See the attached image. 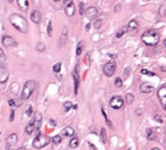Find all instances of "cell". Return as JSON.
<instances>
[{
  "mask_svg": "<svg viewBox=\"0 0 166 150\" xmlns=\"http://www.w3.org/2000/svg\"><path fill=\"white\" fill-rule=\"evenodd\" d=\"M114 85H116L117 88H121L122 86V78H121V77H117V78L114 80Z\"/></svg>",
  "mask_w": 166,
  "mask_h": 150,
  "instance_id": "cell-35",
  "label": "cell"
},
{
  "mask_svg": "<svg viewBox=\"0 0 166 150\" xmlns=\"http://www.w3.org/2000/svg\"><path fill=\"white\" fill-rule=\"evenodd\" d=\"M52 142H53V145H60V143H61V136H55Z\"/></svg>",
  "mask_w": 166,
  "mask_h": 150,
  "instance_id": "cell-31",
  "label": "cell"
},
{
  "mask_svg": "<svg viewBox=\"0 0 166 150\" xmlns=\"http://www.w3.org/2000/svg\"><path fill=\"white\" fill-rule=\"evenodd\" d=\"M14 118H15V110L12 109V110H11V114H9V121H14Z\"/></svg>",
  "mask_w": 166,
  "mask_h": 150,
  "instance_id": "cell-42",
  "label": "cell"
},
{
  "mask_svg": "<svg viewBox=\"0 0 166 150\" xmlns=\"http://www.w3.org/2000/svg\"><path fill=\"white\" fill-rule=\"evenodd\" d=\"M60 70H61V63H56L55 65H53V72L59 73Z\"/></svg>",
  "mask_w": 166,
  "mask_h": 150,
  "instance_id": "cell-34",
  "label": "cell"
},
{
  "mask_svg": "<svg viewBox=\"0 0 166 150\" xmlns=\"http://www.w3.org/2000/svg\"><path fill=\"white\" fill-rule=\"evenodd\" d=\"M48 126H49V128H55V126H56V121H55V120H49Z\"/></svg>",
  "mask_w": 166,
  "mask_h": 150,
  "instance_id": "cell-38",
  "label": "cell"
},
{
  "mask_svg": "<svg viewBox=\"0 0 166 150\" xmlns=\"http://www.w3.org/2000/svg\"><path fill=\"white\" fill-rule=\"evenodd\" d=\"M8 105H9L11 108H14V106H15V101H14V100H8Z\"/></svg>",
  "mask_w": 166,
  "mask_h": 150,
  "instance_id": "cell-43",
  "label": "cell"
},
{
  "mask_svg": "<svg viewBox=\"0 0 166 150\" xmlns=\"http://www.w3.org/2000/svg\"><path fill=\"white\" fill-rule=\"evenodd\" d=\"M80 14L85 15V11H84V3H80Z\"/></svg>",
  "mask_w": 166,
  "mask_h": 150,
  "instance_id": "cell-41",
  "label": "cell"
},
{
  "mask_svg": "<svg viewBox=\"0 0 166 150\" xmlns=\"http://www.w3.org/2000/svg\"><path fill=\"white\" fill-rule=\"evenodd\" d=\"M79 143H80L79 138H77V137H72V140H70V142H69V147L70 149H75V147L79 146Z\"/></svg>",
  "mask_w": 166,
  "mask_h": 150,
  "instance_id": "cell-23",
  "label": "cell"
},
{
  "mask_svg": "<svg viewBox=\"0 0 166 150\" xmlns=\"http://www.w3.org/2000/svg\"><path fill=\"white\" fill-rule=\"evenodd\" d=\"M7 60V57H5V53H4V51L1 48H0V63H4Z\"/></svg>",
  "mask_w": 166,
  "mask_h": 150,
  "instance_id": "cell-36",
  "label": "cell"
},
{
  "mask_svg": "<svg viewBox=\"0 0 166 150\" xmlns=\"http://www.w3.org/2000/svg\"><path fill=\"white\" fill-rule=\"evenodd\" d=\"M73 82H75V93H77L79 92V85H80V77L77 69L73 72Z\"/></svg>",
  "mask_w": 166,
  "mask_h": 150,
  "instance_id": "cell-18",
  "label": "cell"
},
{
  "mask_svg": "<svg viewBox=\"0 0 166 150\" xmlns=\"http://www.w3.org/2000/svg\"><path fill=\"white\" fill-rule=\"evenodd\" d=\"M36 49H37L39 52H44V51H45L44 43H37V45H36Z\"/></svg>",
  "mask_w": 166,
  "mask_h": 150,
  "instance_id": "cell-32",
  "label": "cell"
},
{
  "mask_svg": "<svg viewBox=\"0 0 166 150\" xmlns=\"http://www.w3.org/2000/svg\"><path fill=\"white\" fill-rule=\"evenodd\" d=\"M165 48H166V40H165Z\"/></svg>",
  "mask_w": 166,
  "mask_h": 150,
  "instance_id": "cell-47",
  "label": "cell"
},
{
  "mask_svg": "<svg viewBox=\"0 0 166 150\" xmlns=\"http://www.w3.org/2000/svg\"><path fill=\"white\" fill-rule=\"evenodd\" d=\"M64 11H65V14L68 18H72L73 15H75L76 7H75V3H73L72 0H68V1L64 4Z\"/></svg>",
  "mask_w": 166,
  "mask_h": 150,
  "instance_id": "cell-9",
  "label": "cell"
},
{
  "mask_svg": "<svg viewBox=\"0 0 166 150\" xmlns=\"http://www.w3.org/2000/svg\"><path fill=\"white\" fill-rule=\"evenodd\" d=\"M120 9H121V5H116V7H114V11H116V12L120 11Z\"/></svg>",
  "mask_w": 166,
  "mask_h": 150,
  "instance_id": "cell-44",
  "label": "cell"
},
{
  "mask_svg": "<svg viewBox=\"0 0 166 150\" xmlns=\"http://www.w3.org/2000/svg\"><path fill=\"white\" fill-rule=\"evenodd\" d=\"M72 102H69V101H65L64 102V110H65V112H69L70 109H72Z\"/></svg>",
  "mask_w": 166,
  "mask_h": 150,
  "instance_id": "cell-28",
  "label": "cell"
},
{
  "mask_svg": "<svg viewBox=\"0 0 166 150\" xmlns=\"http://www.w3.org/2000/svg\"><path fill=\"white\" fill-rule=\"evenodd\" d=\"M31 19H32V23H35V24H40V23H41V19H43L41 12L37 11V9L32 11V12H31Z\"/></svg>",
  "mask_w": 166,
  "mask_h": 150,
  "instance_id": "cell-12",
  "label": "cell"
},
{
  "mask_svg": "<svg viewBox=\"0 0 166 150\" xmlns=\"http://www.w3.org/2000/svg\"><path fill=\"white\" fill-rule=\"evenodd\" d=\"M141 40L144 44H146V45L154 47V45H157L159 41V35L156 29H148V31H145L142 33Z\"/></svg>",
  "mask_w": 166,
  "mask_h": 150,
  "instance_id": "cell-2",
  "label": "cell"
},
{
  "mask_svg": "<svg viewBox=\"0 0 166 150\" xmlns=\"http://www.w3.org/2000/svg\"><path fill=\"white\" fill-rule=\"evenodd\" d=\"M101 142L104 143V145H106L108 143V134H106V129H105V128H102V129H101Z\"/></svg>",
  "mask_w": 166,
  "mask_h": 150,
  "instance_id": "cell-22",
  "label": "cell"
},
{
  "mask_svg": "<svg viewBox=\"0 0 166 150\" xmlns=\"http://www.w3.org/2000/svg\"><path fill=\"white\" fill-rule=\"evenodd\" d=\"M158 14H159V16H165L166 15V4H162V5L159 7Z\"/></svg>",
  "mask_w": 166,
  "mask_h": 150,
  "instance_id": "cell-27",
  "label": "cell"
},
{
  "mask_svg": "<svg viewBox=\"0 0 166 150\" xmlns=\"http://www.w3.org/2000/svg\"><path fill=\"white\" fill-rule=\"evenodd\" d=\"M9 21L12 24V27L16 28L19 32H21V33H27L28 32V23L25 20V18H23L21 15L12 14L9 16Z\"/></svg>",
  "mask_w": 166,
  "mask_h": 150,
  "instance_id": "cell-1",
  "label": "cell"
},
{
  "mask_svg": "<svg viewBox=\"0 0 166 150\" xmlns=\"http://www.w3.org/2000/svg\"><path fill=\"white\" fill-rule=\"evenodd\" d=\"M32 114H33V108L29 105V106H27V109H25V116H28V117H32Z\"/></svg>",
  "mask_w": 166,
  "mask_h": 150,
  "instance_id": "cell-30",
  "label": "cell"
},
{
  "mask_svg": "<svg viewBox=\"0 0 166 150\" xmlns=\"http://www.w3.org/2000/svg\"><path fill=\"white\" fill-rule=\"evenodd\" d=\"M146 137H148L149 141H156L157 140V133H156V130H154V128L146 130Z\"/></svg>",
  "mask_w": 166,
  "mask_h": 150,
  "instance_id": "cell-19",
  "label": "cell"
},
{
  "mask_svg": "<svg viewBox=\"0 0 166 150\" xmlns=\"http://www.w3.org/2000/svg\"><path fill=\"white\" fill-rule=\"evenodd\" d=\"M98 15V9H97L96 7H88L87 9H85V16H87L88 19H94Z\"/></svg>",
  "mask_w": 166,
  "mask_h": 150,
  "instance_id": "cell-14",
  "label": "cell"
},
{
  "mask_svg": "<svg viewBox=\"0 0 166 150\" xmlns=\"http://www.w3.org/2000/svg\"><path fill=\"white\" fill-rule=\"evenodd\" d=\"M16 142H18V134H16V133H12V134H9V136L7 137V140H5L7 149H11V147L14 146Z\"/></svg>",
  "mask_w": 166,
  "mask_h": 150,
  "instance_id": "cell-11",
  "label": "cell"
},
{
  "mask_svg": "<svg viewBox=\"0 0 166 150\" xmlns=\"http://www.w3.org/2000/svg\"><path fill=\"white\" fill-rule=\"evenodd\" d=\"M154 120H156V121H158V122H162L163 121L162 117H161L159 114H154Z\"/></svg>",
  "mask_w": 166,
  "mask_h": 150,
  "instance_id": "cell-40",
  "label": "cell"
},
{
  "mask_svg": "<svg viewBox=\"0 0 166 150\" xmlns=\"http://www.w3.org/2000/svg\"><path fill=\"white\" fill-rule=\"evenodd\" d=\"M133 100H134V98H133V94L128 93L126 96H125V101L124 102H126L128 105H130V104H133Z\"/></svg>",
  "mask_w": 166,
  "mask_h": 150,
  "instance_id": "cell-25",
  "label": "cell"
},
{
  "mask_svg": "<svg viewBox=\"0 0 166 150\" xmlns=\"http://www.w3.org/2000/svg\"><path fill=\"white\" fill-rule=\"evenodd\" d=\"M126 29H128L129 32H136L137 29H138V21H137V20H130L128 23Z\"/></svg>",
  "mask_w": 166,
  "mask_h": 150,
  "instance_id": "cell-16",
  "label": "cell"
},
{
  "mask_svg": "<svg viewBox=\"0 0 166 150\" xmlns=\"http://www.w3.org/2000/svg\"><path fill=\"white\" fill-rule=\"evenodd\" d=\"M9 78V73L4 66H0V84H5Z\"/></svg>",
  "mask_w": 166,
  "mask_h": 150,
  "instance_id": "cell-13",
  "label": "cell"
},
{
  "mask_svg": "<svg viewBox=\"0 0 166 150\" xmlns=\"http://www.w3.org/2000/svg\"><path fill=\"white\" fill-rule=\"evenodd\" d=\"M16 150H27L25 147H19V149H16Z\"/></svg>",
  "mask_w": 166,
  "mask_h": 150,
  "instance_id": "cell-45",
  "label": "cell"
},
{
  "mask_svg": "<svg viewBox=\"0 0 166 150\" xmlns=\"http://www.w3.org/2000/svg\"><path fill=\"white\" fill-rule=\"evenodd\" d=\"M102 70H104V74L106 77L113 76L114 72H116V63H114V61H109V63H106L104 65V68H102Z\"/></svg>",
  "mask_w": 166,
  "mask_h": 150,
  "instance_id": "cell-6",
  "label": "cell"
},
{
  "mask_svg": "<svg viewBox=\"0 0 166 150\" xmlns=\"http://www.w3.org/2000/svg\"><path fill=\"white\" fill-rule=\"evenodd\" d=\"M83 48H84V43L80 41L79 45H77V48H76V55H77V56H80V55L83 53Z\"/></svg>",
  "mask_w": 166,
  "mask_h": 150,
  "instance_id": "cell-26",
  "label": "cell"
},
{
  "mask_svg": "<svg viewBox=\"0 0 166 150\" xmlns=\"http://www.w3.org/2000/svg\"><path fill=\"white\" fill-rule=\"evenodd\" d=\"M1 43H3V45L7 47V48H14V47L18 45L16 40H15L12 36H9V35H4L3 39H1Z\"/></svg>",
  "mask_w": 166,
  "mask_h": 150,
  "instance_id": "cell-8",
  "label": "cell"
},
{
  "mask_svg": "<svg viewBox=\"0 0 166 150\" xmlns=\"http://www.w3.org/2000/svg\"><path fill=\"white\" fill-rule=\"evenodd\" d=\"M153 89H154V88H153L150 84H148V82H144V84L140 86V91H141V93H152Z\"/></svg>",
  "mask_w": 166,
  "mask_h": 150,
  "instance_id": "cell-17",
  "label": "cell"
},
{
  "mask_svg": "<svg viewBox=\"0 0 166 150\" xmlns=\"http://www.w3.org/2000/svg\"><path fill=\"white\" fill-rule=\"evenodd\" d=\"M157 96H158V100L161 102V106L166 110V85H162L159 88L157 92Z\"/></svg>",
  "mask_w": 166,
  "mask_h": 150,
  "instance_id": "cell-7",
  "label": "cell"
},
{
  "mask_svg": "<svg viewBox=\"0 0 166 150\" xmlns=\"http://www.w3.org/2000/svg\"><path fill=\"white\" fill-rule=\"evenodd\" d=\"M62 134H64L65 137H73V134H75V129H73L72 126H66V128L62 129Z\"/></svg>",
  "mask_w": 166,
  "mask_h": 150,
  "instance_id": "cell-21",
  "label": "cell"
},
{
  "mask_svg": "<svg viewBox=\"0 0 166 150\" xmlns=\"http://www.w3.org/2000/svg\"><path fill=\"white\" fill-rule=\"evenodd\" d=\"M109 105H110L112 109L118 110V109H121L122 106H124V98H122L121 96H113V97L110 98V101H109Z\"/></svg>",
  "mask_w": 166,
  "mask_h": 150,
  "instance_id": "cell-5",
  "label": "cell"
},
{
  "mask_svg": "<svg viewBox=\"0 0 166 150\" xmlns=\"http://www.w3.org/2000/svg\"><path fill=\"white\" fill-rule=\"evenodd\" d=\"M126 31H128V29H126V27H125V28H122V29H120V31H118L117 33H116V37H117V39L122 37V36H124V33H125Z\"/></svg>",
  "mask_w": 166,
  "mask_h": 150,
  "instance_id": "cell-33",
  "label": "cell"
},
{
  "mask_svg": "<svg viewBox=\"0 0 166 150\" xmlns=\"http://www.w3.org/2000/svg\"><path fill=\"white\" fill-rule=\"evenodd\" d=\"M33 132H35V126H33V124H32V121H31L27 125V128H25V133H27V134H32Z\"/></svg>",
  "mask_w": 166,
  "mask_h": 150,
  "instance_id": "cell-24",
  "label": "cell"
},
{
  "mask_svg": "<svg viewBox=\"0 0 166 150\" xmlns=\"http://www.w3.org/2000/svg\"><path fill=\"white\" fill-rule=\"evenodd\" d=\"M130 150H133V149H130Z\"/></svg>",
  "mask_w": 166,
  "mask_h": 150,
  "instance_id": "cell-48",
  "label": "cell"
},
{
  "mask_svg": "<svg viewBox=\"0 0 166 150\" xmlns=\"http://www.w3.org/2000/svg\"><path fill=\"white\" fill-rule=\"evenodd\" d=\"M18 5L23 12H27L28 7H29V1L28 0H18Z\"/></svg>",
  "mask_w": 166,
  "mask_h": 150,
  "instance_id": "cell-20",
  "label": "cell"
},
{
  "mask_svg": "<svg viewBox=\"0 0 166 150\" xmlns=\"http://www.w3.org/2000/svg\"><path fill=\"white\" fill-rule=\"evenodd\" d=\"M47 27H48V36H49V37H52L53 31H52V21H51V20H48V24H47Z\"/></svg>",
  "mask_w": 166,
  "mask_h": 150,
  "instance_id": "cell-29",
  "label": "cell"
},
{
  "mask_svg": "<svg viewBox=\"0 0 166 150\" xmlns=\"http://www.w3.org/2000/svg\"><path fill=\"white\" fill-rule=\"evenodd\" d=\"M41 120H43L41 113L36 112L35 116H33V118H32V124H33V126H35V130L40 129V126H41Z\"/></svg>",
  "mask_w": 166,
  "mask_h": 150,
  "instance_id": "cell-10",
  "label": "cell"
},
{
  "mask_svg": "<svg viewBox=\"0 0 166 150\" xmlns=\"http://www.w3.org/2000/svg\"><path fill=\"white\" fill-rule=\"evenodd\" d=\"M152 150H161V149H159V147H153Z\"/></svg>",
  "mask_w": 166,
  "mask_h": 150,
  "instance_id": "cell-46",
  "label": "cell"
},
{
  "mask_svg": "<svg viewBox=\"0 0 166 150\" xmlns=\"http://www.w3.org/2000/svg\"><path fill=\"white\" fill-rule=\"evenodd\" d=\"M101 23H102V21H101V20H96V21H94V28H100V27H101Z\"/></svg>",
  "mask_w": 166,
  "mask_h": 150,
  "instance_id": "cell-39",
  "label": "cell"
},
{
  "mask_svg": "<svg viewBox=\"0 0 166 150\" xmlns=\"http://www.w3.org/2000/svg\"><path fill=\"white\" fill-rule=\"evenodd\" d=\"M35 88H36V82L35 81H27L23 86V91H21V101H25L28 98L32 96V93L35 92Z\"/></svg>",
  "mask_w": 166,
  "mask_h": 150,
  "instance_id": "cell-3",
  "label": "cell"
},
{
  "mask_svg": "<svg viewBox=\"0 0 166 150\" xmlns=\"http://www.w3.org/2000/svg\"><path fill=\"white\" fill-rule=\"evenodd\" d=\"M141 73L142 74H149V76H156V73H154V72H150V70H148V69H142Z\"/></svg>",
  "mask_w": 166,
  "mask_h": 150,
  "instance_id": "cell-37",
  "label": "cell"
},
{
  "mask_svg": "<svg viewBox=\"0 0 166 150\" xmlns=\"http://www.w3.org/2000/svg\"><path fill=\"white\" fill-rule=\"evenodd\" d=\"M49 142H51V140H49L48 136H45V134H37V137L33 140V147H35V149H43V147H45Z\"/></svg>",
  "mask_w": 166,
  "mask_h": 150,
  "instance_id": "cell-4",
  "label": "cell"
},
{
  "mask_svg": "<svg viewBox=\"0 0 166 150\" xmlns=\"http://www.w3.org/2000/svg\"><path fill=\"white\" fill-rule=\"evenodd\" d=\"M66 40H68V28L64 27V28H62L61 35H60V39H59V45L62 47L66 43Z\"/></svg>",
  "mask_w": 166,
  "mask_h": 150,
  "instance_id": "cell-15",
  "label": "cell"
}]
</instances>
